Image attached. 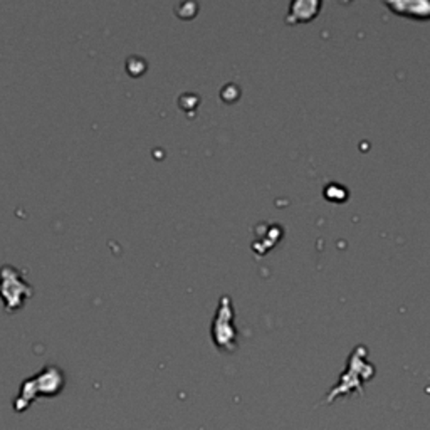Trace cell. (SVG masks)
<instances>
[{
	"instance_id": "5",
	"label": "cell",
	"mask_w": 430,
	"mask_h": 430,
	"mask_svg": "<svg viewBox=\"0 0 430 430\" xmlns=\"http://www.w3.org/2000/svg\"><path fill=\"white\" fill-rule=\"evenodd\" d=\"M321 2H294L289 7V15H287V22H308V20L315 19L318 15Z\"/></svg>"
},
{
	"instance_id": "2",
	"label": "cell",
	"mask_w": 430,
	"mask_h": 430,
	"mask_svg": "<svg viewBox=\"0 0 430 430\" xmlns=\"http://www.w3.org/2000/svg\"><path fill=\"white\" fill-rule=\"evenodd\" d=\"M236 311H234L231 296H222L217 306L214 321H212V340L215 346L222 352H234L237 350V328L234 324Z\"/></svg>"
},
{
	"instance_id": "3",
	"label": "cell",
	"mask_w": 430,
	"mask_h": 430,
	"mask_svg": "<svg viewBox=\"0 0 430 430\" xmlns=\"http://www.w3.org/2000/svg\"><path fill=\"white\" fill-rule=\"evenodd\" d=\"M32 296V287L14 266L0 267V298L7 311H15Z\"/></svg>"
},
{
	"instance_id": "4",
	"label": "cell",
	"mask_w": 430,
	"mask_h": 430,
	"mask_svg": "<svg viewBox=\"0 0 430 430\" xmlns=\"http://www.w3.org/2000/svg\"><path fill=\"white\" fill-rule=\"evenodd\" d=\"M388 9L403 17L427 20L430 19V0H410V2H385Z\"/></svg>"
},
{
	"instance_id": "1",
	"label": "cell",
	"mask_w": 430,
	"mask_h": 430,
	"mask_svg": "<svg viewBox=\"0 0 430 430\" xmlns=\"http://www.w3.org/2000/svg\"><path fill=\"white\" fill-rule=\"evenodd\" d=\"M64 373L59 366L56 365H48L44 366L39 373L34 375V377L24 380L22 387H20V392L15 399L14 407L17 412H24L26 408H29L34 400L37 399V395H44V396H56L64 387Z\"/></svg>"
}]
</instances>
